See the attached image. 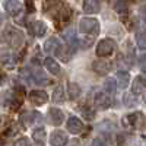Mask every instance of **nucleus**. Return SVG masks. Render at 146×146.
<instances>
[{"label":"nucleus","mask_w":146,"mask_h":146,"mask_svg":"<svg viewBox=\"0 0 146 146\" xmlns=\"http://www.w3.org/2000/svg\"><path fill=\"white\" fill-rule=\"evenodd\" d=\"M5 38H6V41H7V44L10 47H15V48L23 44V34H22V31H19L16 28H12V27H9L6 29Z\"/></svg>","instance_id":"20e7f679"},{"label":"nucleus","mask_w":146,"mask_h":146,"mask_svg":"<svg viewBox=\"0 0 146 146\" xmlns=\"http://www.w3.org/2000/svg\"><path fill=\"white\" fill-rule=\"evenodd\" d=\"M82 113H83V117L86 120H94V110L85 107V108H82Z\"/></svg>","instance_id":"cd10ccee"},{"label":"nucleus","mask_w":146,"mask_h":146,"mask_svg":"<svg viewBox=\"0 0 146 146\" xmlns=\"http://www.w3.org/2000/svg\"><path fill=\"white\" fill-rule=\"evenodd\" d=\"M29 31L35 36H44L47 32V25L42 21H32L29 23Z\"/></svg>","instance_id":"9d476101"},{"label":"nucleus","mask_w":146,"mask_h":146,"mask_svg":"<svg viewBox=\"0 0 146 146\" xmlns=\"http://www.w3.org/2000/svg\"><path fill=\"white\" fill-rule=\"evenodd\" d=\"M114 10L117 12V13L120 15H126L127 10H129V5L126 0H117V2L114 3Z\"/></svg>","instance_id":"b1692460"},{"label":"nucleus","mask_w":146,"mask_h":146,"mask_svg":"<svg viewBox=\"0 0 146 146\" xmlns=\"http://www.w3.org/2000/svg\"><path fill=\"white\" fill-rule=\"evenodd\" d=\"M29 101L32 104H35V105H44L48 101V95L44 91H31Z\"/></svg>","instance_id":"9b49d317"},{"label":"nucleus","mask_w":146,"mask_h":146,"mask_svg":"<svg viewBox=\"0 0 146 146\" xmlns=\"http://www.w3.org/2000/svg\"><path fill=\"white\" fill-rule=\"evenodd\" d=\"M51 100H53V102H56V104H63V102H64L66 95H64V89H63L62 85H58V86L54 89Z\"/></svg>","instance_id":"aec40b11"},{"label":"nucleus","mask_w":146,"mask_h":146,"mask_svg":"<svg viewBox=\"0 0 146 146\" xmlns=\"http://www.w3.org/2000/svg\"><path fill=\"white\" fill-rule=\"evenodd\" d=\"M95 105L98 108H108L110 105H111V96H110V94H107L105 91H100L95 94Z\"/></svg>","instance_id":"423d86ee"},{"label":"nucleus","mask_w":146,"mask_h":146,"mask_svg":"<svg viewBox=\"0 0 146 146\" xmlns=\"http://www.w3.org/2000/svg\"><path fill=\"white\" fill-rule=\"evenodd\" d=\"M48 115H50V121L54 124V126H60L64 120V113L58 108H50L48 111Z\"/></svg>","instance_id":"ddd939ff"},{"label":"nucleus","mask_w":146,"mask_h":146,"mask_svg":"<svg viewBox=\"0 0 146 146\" xmlns=\"http://www.w3.org/2000/svg\"><path fill=\"white\" fill-rule=\"evenodd\" d=\"M143 91H146V78H143V76H137L135 80H133L131 92L135 94V95H139V94H142Z\"/></svg>","instance_id":"dca6fc26"},{"label":"nucleus","mask_w":146,"mask_h":146,"mask_svg":"<svg viewBox=\"0 0 146 146\" xmlns=\"http://www.w3.org/2000/svg\"><path fill=\"white\" fill-rule=\"evenodd\" d=\"M130 83V75L126 70H118L117 72V86L120 89H126Z\"/></svg>","instance_id":"2eb2a0df"},{"label":"nucleus","mask_w":146,"mask_h":146,"mask_svg":"<svg viewBox=\"0 0 146 146\" xmlns=\"http://www.w3.org/2000/svg\"><path fill=\"white\" fill-rule=\"evenodd\" d=\"M92 42H94V38H82V40H79V44H80L82 48H89L92 45Z\"/></svg>","instance_id":"c85d7f7f"},{"label":"nucleus","mask_w":146,"mask_h":146,"mask_svg":"<svg viewBox=\"0 0 146 146\" xmlns=\"http://www.w3.org/2000/svg\"><path fill=\"white\" fill-rule=\"evenodd\" d=\"M0 124H2V115H0Z\"/></svg>","instance_id":"f704fd0d"},{"label":"nucleus","mask_w":146,"mask_h":146,"mask_svg":"<svg viewBox=\"0 0 146 146\" xmlns=\"http://www.w3.org/2000/svg\"><path fill=\"white\" fill-rule=\"evenodd\" d=\"M67 135L62 130H56L50 135V143L51 146H66L67 145Z\"/></svg>","instance_id":"0eeeda50"},{"label":"nucleus","mask_w":146,"mask_h":146,"mask_svg":"<svg viewBox=\"0 0 146 146\" xmlns=\"http://www.w3.org/2000/svg\"><path fill=\"white\" fill-rule=\"evenodd\" d=\"M140 18H142V21L146 23V5H143V6L140 7Z\"/></svg>","instance_id":"473e14b6"},{"label":"nucleus","mask_w":146,"mask_h":146,"mask_svg":"<svg viewBox=\"0 0 146 146\" xmlns=\"http://www.w3.org/2000/svg\"><path fill=\"white\" fill-rule=\"evenodd\" d=\"M123 101H124V105L126 107H135L136 104H137V100H136V95L135 94H126L124 95V98H123Z\"/></svg>","instance_id":"a878e982"},{"label":"nucleus","mask_w":146,"mask_h":146,"mask_svg":"<svg viewBox=\"0 0 146 146\" xmlns=\"http://www.w3.org/2000/svg\"><path fill=\"white\" fill-rule=\"evenodd\" d=\"M64 40L67 41V44H69V47H70V50H73L75 51V48L78 47V44H79V40H78V36H76V34H75V31H66L64 32Z\"/></svg>","instance_id":"6ab92c4d"},{"label":"nucleus","mask_w":146,"mask_h":146,"mask_svg":"<svg viewBox=\"0 0 146 146\" xmlns=\"http://www.w3.org/2000/svg\"><path fill=\"white\" fill-rule=\"evenodd\" d=\"M67 130L73 135H79V133L83 130V123L78 118V117H70L67 120Z\"/></svg>","instance_id":"f8f14e48"},{"label":"nucleus","mask_w":146,"mask_h":146,"mask_svg":"<svg viewBox=\"0 0 146 146\" xmlns=\"http://www.w3.org/2000/svg\"><path fill=\"white\" fill-rule=\"evenodd\" d=\"M32 137L36 143H40L42 145L45 140H47V133H45V129L44 127H38V129H35L32 131Z\"/></svg>","instance_id":"412c9836"},{"label":"nucleus","mask_w":146,"mask_h":146,"mask_svg":"<svg viewBox=\"0 0 146 146\" xmlns=\"http://www.w3.org/2000/svg\"><path fill=\"white\" fill-rule=\"evenodd\" d=\"M13 146H31V145H29V140H28L27 137H21V139H18V140L15 142Z\"/></svg>","instance_id":"c756f323"},{"label":"nucleus","mask_w":146,"mask_h":146,"mask_svg":"<svg viewBox=\"0 0 146 146\" xmlns=\"http://www.w3.org/2000/svg\"><path fill=\"white\" fill-rule=\"evenodd\" d=\"M117 88H118V86H117V80L113 79V78H108V79L104 82V91H105L107 94H110V95H113Z\"/></svg>","instance_id":"4be33fe9"},{"label":"nucleus","mask_w":146,"mask_h":146,"mask_svg":"<svg viewBox=\"0 0 146 146\" xmlns=\"http://www.w3.org/2000/svg\"><path fill=\"white\" fill-rule=\"evenodd\" d=\"M91 146H105V142H104L102 139H100V137H95V139L92 140Z\"/></svg>","instance_id":"2f4dec72"},{"label":"nucleus","mask_w":146,"mask_h":146,"mask_svg":"<svg viewBox=\"0 0 146 146\" xmlns=\"http://www.w3.org/2000/svg\"><path fill=\"white\" fill-rule=\"evenodd\" d=\"M79 31L83 35L88 34H98L100 32V22L94 18H83L79 22Z\"/></svg>","instance_id":"7ed1b4c3"},{"label":"nucleus","mask_w":146,"mask_h":146,"mask_svg":"<svg viewBox=\"0 0 146 146\" xmlns=\"http://www.w3.org/2000/svg\"><path fill=\"white\" fill-rule=\"evenodd\" d=\"M92 67H94L95 72H98L100 75H105V73L110 70V63H107V62H94Z\"/></svg>","instance_id":"5701e85b"},{"label":"nucleus","mask_w":146,"mask_h":146,"mask_svg":"<svg viewBox=\"0 0 146 146\" xmlns=\"http://www.w3.org/2000/svg\"><path fill=\"white\" fill-rule=\"evenodd\" d=\"M44 51L48 53V54H56L60 58H63L64 62L69 60V53L64 50V47L60 44V41L56 38V36H51V38H48L44 44Z\"/></svg>","instance_id":"f257e3e1"},{"label":"nucleus","mask_w":146,"mask_h":146,"mask_svg":"<svg viewBox=\"0 0 146 146\" xmlns=\"http://www.w3.org/2000/svg\"><path fill=\"white\" fill-rule=\"evenodd\" d=\"M0 78H2V73H0Z\"/></svg>","instance_id":"c9c22d12"},{"label":"nucleus","mask_w":146,"mask_h":146,"mask_svg":"<svg viewBox=\"0 0 146 146\" xmlns=\"http://www.w3.org/2000/svg\"><path fill=\"white\" fill-rule=\"evenodd\" d=\"M44 66H45V69L48 72L51 73V75H60V66H58V63L56 62L53 57H45Z\"/></svg>","instance_id":"a211bd4d"},{"label":"nucleus","mask_w":146,"mask_h":146,"mask_svg":"<svg viewBox=\"0 0 146 146\" xmlns=\"http://www.w3.org/2000/svg\"><path fill=\"white\" fill-rule=\"evenodd\" d=\"M136 44L142 50H146V32H137L136 34Z\"/></svg>","instance_id":"bb28decb"},{"label":"nucleus","mask_w":146,"mask_h":146,"mask_svg":"<svg viewBox=\"0 0 146 146\" xmlns=\"http://www.w3.org/2000/svg\"><path fill=\"white\" fill-rule=\"evenodd\" d=\"M31 73H32V78L35 80V83L38 85H48V79L44 75V72L40 67H31Z\"/></svg>","instance_id":"f3484780"},{"label":"nucleus","mask_w":146,"mask_h":146,"mask_svg":"<svg viewBox=\"0 0 146 146\" xmlns=\"http://www.w3.org/2000/svg\"><path fill=\"white\" fill-rule=\"evenodd\" d=\"M139 67L146 73V54L140 56V58H139Z\"/></svg>","instance_id":"7c9ffc66"},{"label":"nucleus","mask_w":146,"mask_h":146,"mask_svg":"<svg viewBox=\"0 0 146 146\" xmlns=\"http://www.w3.org/2000/svg\"><path fill=\"white\" fill-rule=\"evenodd\" d=\"M69 95L72 100H76L80 95V86L76 82H69Z\"/></svg>","instance_id":"393cba45"},{"label":"nucleus","mask_w":146,"mask_h":146,"mask_svg":"<svg viewBox=\"0 0 146 146\" xmlns=\"http://www.w3.org/2000/svg\"><path fill=\"white\" fill-rule=\"evenodd\" d=\"M2 23H3V15L0 13V27H2Z\"/></svg>","instance_id":"72a5a7b5"},{"label":"nucleus","mask_w":146,"mask_h":146,"mask_svg":"<svg viewBox=\"0 0 146 146\" xmlns=\"http://www.w3.org/2000/svg\"><path fill=\"white\" fill-rule=\"evenodd\" d=\"M3 6H5L6 12L12 16H16L22 12V3L19 2V0H5Z\"/></svg>","instance_id":"6e6552de"},{"label":"nucleus","mask_w":146,"mask_h":146,"mask_svg":"<svg viewBox=\"0 0 146 146\" xmlns=\"http://www.w3.org/2000/svg\"><path fill=\"white\" fill-rule=\"evenodd\" d=\"M115 50V42L110 38H104L96 45V56L98 57H108Z\"/></svg>","instance_id":"39448f33"},{"label":"nucleus","mask_w":146,"mask_h":146,"mask_svg":"<svg viewBox=\"0 0 146 146\" xmlns=\"http://www.w3.org/2000/svg\"><path fill=\"white\" fill-rule=\"evenodd\" d=\"M21 123L23 126H32L34 123H36V121H40L41 120V115L40 113H36V111H27V113H23L21 115Z\"/></svg>","instance_id":"1a4fd4ad"},{"label":"nucleus","mask_w":146,"mask_h":146,"mask_svg":"<svg viewBox=\"0 0 146 146\" xmlns=\"http://www.w3.org/2000/svg\"><path fill=\"white\" fill-rule=\"evenodd\" d=\"M121 123H123V126L129 130H139L145 124V115L140 111L131 113V114L124 115L123 120H121Z\"/></svg>","instance_id":"f03ea898"},{"label":"nucleus","mask_w":146,"mask_h":146,"mask_svg":"<svg viewBox=\"0 0 146 146\" xmlns=\"http://www.w3.org/2000/svg\"><path fill=\"white\" fill-rule=\"evenodd\" d=\"M100 7H101V3L100 0H83V12L85 13H96L100 12Z\"/></svg>","instance_id":"4468645a"}]
</instances>
